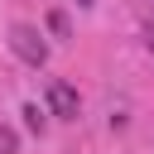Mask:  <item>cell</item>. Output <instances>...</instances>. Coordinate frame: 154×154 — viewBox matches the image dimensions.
Wrapping results in <instances>:
<instances>
[{"label":"cell","mask_w":154,"mask_h":154,"mask_svg":"<svg viewBox=\"0 0 154 154\" xmlns=\"http://www.w3.org/2000/svg\"><path fill=\"white\" fill-rule=\"evenodd\" d=\"M10 48H14L29 67H43V63H48V43H43V34H38L34 24H14V29H10Z\"/></svg>","instance_id":"6da1fadb"},{"label":"cell","mask_w":154,"mask_h":154,"mask_svg":"<svg viewBox=\"0 0 154 154\" xmlns=\"http://www.w3.org/2000/svg\"><path fill=\"white\" fill-rule=\"evenodd\" d=\"M48 106L58 120H77V91L67 82H48Z\"/></svg>","instance_id":"7a4b0ae2"},{"label":"cell","mask_w":154,"mask_h":154,"mask_svg":"<svg viewBox=\"0 0 154 154\" xmlns=\"http://www.w3.org/2000/svg\"><path fill=\"white\" fill-rule=\"evenodd\" d=\"M14 149H19V135L10 125H0V154H14Z\"/></svg>","instance_id":"3957f363"},{"label":"cell","mask_w":154,"mask_h":154,"mask_svg":"<svg viewBox=\"0 0 154 154\" xmlns=\"http://www.w3.org/2000/svg\"><path fill=\"white\" fill-rule=\"evenodd\" d=\"M24 120H29V130H43V111L38 106H24Z\"/></svg>","instance_id":"277c9868"},{"label":"cell","mask_w":154,"mask_h":154,"mask_svg":"<svg viewBox=\"0 0 154 154\" xmlns=\"http://www.w3.org/2000/svg\"><path fill=\"white\" fill-rule=\"evenodd\" d=\"M144 48L154 53V19H144Z\"/></svg>","instance_id":"5b68a950"},{"label":"cell","mask_w":154,"mask_h":154,"mask_svg":"<svg viewBox=\"0 0 154 154\" xmlns=\"http://www.w3.org/2000/svg\"><path fill=\"white\" fill-rule=\"evenodd\" d=\"M77 5H91V0H77Z\"/></svg>","instance_id":"8992f818"}]
</instances>
